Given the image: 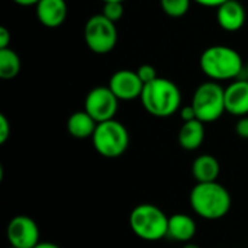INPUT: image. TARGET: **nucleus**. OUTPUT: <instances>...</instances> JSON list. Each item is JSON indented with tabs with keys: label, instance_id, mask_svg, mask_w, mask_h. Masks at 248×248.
Segmentation results:
<instances>
[{
	"label": "nucleus",
	"instance_id": "obj_6",
	"mask_svg": "<svg viewBox=\"0 0 248 248\" xmlns=\"http://www.w3.org/2000/svg\"><path fill=\"white\" fill-rule=\"evenodd\" d=\"M196 118L203 124L218 121L225 110V89L218 81H205L193 93L192 103Z\"/></svg>",
	"mask_w": 248,
	"mask_h": 248
},
{
	"label": "nucleus",
	"instance_id": "obj_32",
	"mask_svg": "<svg viewBox=\"0 0 248 248\" xmlns=\"http://www.w3.org/2000/svg\"><path fill=\"white\" fill-rule=\"evenodd\" d=\"M7 248H16V247H12V246H9V247H7Z\"/></svg>",
	"mask_w": 248,
	"mask_h": 248
},
{
	"label": "nucleus",
	"instance_id": "obj_8",
	"mask_svg": "<svg viewBox=\"0 0 248 248\" xmlns=\"http://www.w3.org/2000/svg\"><path fill=\"white\" fill-rule=\"evenodd\" d=\"M119 99L109 86H97L92 89L84 99V110L97 122L115 119L119 109Z\"/></svg>",
	"mask_w": 248,
	"mask_h": 248
},
{
	"label": "nucleus",
	"instance_id": "obj_5",
	"mask_svg": "<svg viewBox=\"0 0 248 248\" xmlns=\"http://www.w3.org/2000/svg\"><path fill=\"white\" fill-rule=\"evenodd\" d=\"M92 142L102 157L118 158L124 155L129 147V132L126 126L116 119L105 121L97 124Z\"/></svg>",
	"mask_w": 248,
	"mask_h": 248
},
{
	"label": "nucleus",
	"instance_id": "obj_2",
	"mask_svg": "<svg viewBox=\"0 0 248 248\" xmlns=\"http://www.w3.org/2000/svg\"><path fill=\"white\" fill-rule=\"evenodd\" d=\"M199 67L212 81L237 80L246 70L240 52L228 45L208 46L199 58Z\"/></svg>",
	"mask_w": 248,
	"mask_h": 248
},
{
	"label": "nucleus",
	"instance_id": "obj_22",
	"mask_svg": "<svg viewBox=\"0 0 248 248\" xmlns=\"http://www.w3.org/2000/svg\"><path fill=\"white\" fill-rule=\"evenodd\" d=\"M10 132H12V129H10V122H9V119L6 118V115H0V144H4L7 140H9V137H10Z\"/></svg>",
	"mask_w": 248,
	"mask_h": 248
},
{
	"label": "nucleus",
	"instance_id": "obj_12",
	"mask_svg": "<svg viewBox=\"0 0 248 248\" xmlns=\"http://www.w3.org/2000/svg\"><path fill=\"white\" fill-rule=\"evenodd\" d=\"M35 12L42 26L54 29L64 23L67 19L68 7L65 0H41L35 6Z\"/></svg>",
	"mask_w": 248,
	"mask_h": 248
},
{
	"label": "nucleus",
	"instance_id": "obj_13",
	"mask_svg": "<svg viewBox=\"0 0 248 248\" xmlns=\"http://www.w3.org/2000/svg\"><path fill=\"white\" fill-rule=\"evenodd\" d=\"M225 110L234 116L248 115V80H234L225 87Z\"/></svg>",
	"mask_w": 248,
	"mask_h": 248
},
{
	"label": "nucleus",
	"instance_id": "obj_17",
	"mask_svg": "<svg viewBox=\"0 0 248 248\" xmlns=\"http://www.w3.org/2000/svg\"><path fill=\"white\" fill-rule=\"evenodd\" d=\"M96 126L97 122L86 110H77L71 113L67 119V131L73 138L77 140L92 138L96 131Z\"/></svg>",
	"mask_w": 248,
	"mask_h": 248
},
{
	"label": "nucleus",
	"instance_id": "obj_16",
	"mask_svg": "<svg viewBox=\"0 0 248 248\" xmlns=\"http://www.w3.org/2000/svg\"><path fill=\"white\" fill-rule=\"evenodd\" d=\"M177 138L180 147L186 151H195L201 148L205 140V124L199 119L183 122Z\"/></svg>",
	"mask_w": 248,
	"mask_h": 248
},
{
	"label": "nucleus",
	"instance_id": "obj_1",
	"mask_svg": "<svg viewBox=\"0 0 248 248\" xmlns=\"http://www.w3.org/2000/svg\"><path fill=\"white\" fill-rule=\"evenodd\" d=\"M189 202L193 212L206 221L224 218L232 206L231 193L218 182L196 183L189 195Z\"/></svg>",
	"mask_w": 248,
	"mask_h": 248
},
{
	"label": "nucleus",
	"instance_id": "obj_15",
	"mask_svg": "<svg viewBox=\"0 0 248 248\" xmlns=\"http://www.w3.org/2000/svg\"><path fill=\"white\" fill-rule=\"evenodd\" d=\"M221 173L219 161L211 154H201L193 160L192 164V176L196 183H209L218 182Z\"/></svg>",
	"mask_w": 248,
	"mask_h": 248
},
{
	"label": "nucleus",
	"instance_id": "obj_18",
	"mask_svg": "<svg viewBox=\"0 0 248 248\" xmlns=\"http://www.w3.org/2000/svg\"><path fill=\"white\" fill-rule=\"evenodd\" d=\"M20 58L12 48L0 49V78L12 80L20 71Z\"/></svg>",
	"mask_w": 248,
	"mask_h": 248
},
{
	"label": "nucleus",
	"instance_id": "obj_25",
	"mask_svg": "<svg viewBox=\"0 0 248 248\" xmlns=\"http://www.w3.org/2000/svg\"><path fill=\"white\" fill-rule=\"evenodd\" d=\"M180 116H182V121H183V122H189V121L198 119V118H196V113H195V109H193V106H192V105L182 108V110H180Z\"/></svg>",
	"mask_w": 248,
	"mask_h": 248
},
{
	"label": "nucleus",
	"instance_id": "obj_29",
	"mask_svg": "<svg viewBox=\"0 0 248 248\" xmlns=\"http://www.w3.org/2000/svg\"><path fill=\"white\" fill-rule=\"evenodd\" d=\"M182 248H201L199 246H196V244H193V243H186V244H183V247Z\"/></svg>",
	"mask_w": 248,
	"mask_h": 248
},
{
	"label": "nucleus",
	"instance_id": "obj_4",
	"mask_svg": "<svg viewBox=\"0 0 248 248\" xmlns=\"http://www.w3.org/2000/svg\"><path fill=\"white\" fill-rule=\"evenodd\" d=\"M129 227L142 241L155 243L167 238L169 217L153 203H140L129 214Z\"/></svg>",
	"mask_w": 248,
	"mask_h": 248
},
{
	"label": "nucleus",
	"instance_id": "obj_9",
	"mask_svg": "<svg viewBox=\"0 0 248 248\" xmlns=\"http://www.w3.org/2000/svg\"><path fill=\"white\" fill-rule=\"evenodd\" d=\"M6 238L12 247L33 248L41 241L39 227L31 217L16 215L6 227Z\"/></svg>",
	"mask_w": 248,
	"mask_h": 248
},
{
	"label": "nucleus",
	"instance_id": "obj_27",
	"mask_svg": "<svg viewBox=\"0 0 248 248\" xmlns=\"http://www.w3.org/2000/svg\"><path fill=\"white\" fill-rule=\"evenodd\" d=\"M13 3L19 4V6H25V7H29V6H36L41 0H12Z\"/></svg>",
	"mask_w": 248,
	"mask_h": 248
},
{
	"label": "nucleus",
	"instance_id": "obj_20",
	"mask_svg": "<svg viewBox=\"0 0 248 248\" xmlns=\"http://www.w3.org/2000/svg\"><path fill=\"white\" fill-rule=\"evenodd\" d=\"M102 15L112 22L121 20L124 16V1H106L102 7Z\"/></svg>",
	"mask_w": 248,
	"mask_h": 248
},
{
	"label": "nucleus",
	"instance_id": "obj_10",
	"mask_svg": "<svg viewBox=\"0 0 248 248\" xmlns=\"http://www.w3.org/2000/svg\"><path fill=\"white\" fill-rule=\"evenodd\" d=\"M109 89L119 100L140 99L144 90V83L134 70H119L112 74L109 80Z\"/></svg>",
	"mask_w": 248,
	"mask_h": 248
},
{
	"label": "nucleus",
	"instance_id": "obj_3",
	"mask_svg": "<svg viewBox=\"0 0 248 248\" xmlns=\"http://www.w3.org/2000/svg\"><path fill=\"white\" fill-rule=\"evenodd\" d=\"M140 99L144 109L155 118H169L174 115L182 105V93L177 84L163 77H157L144 84Z\"/></svg>",
	"mask_w": 248,
	"mask_h": 248
},
{
	"label": "nucleus",
	"instance_id": "obj_21",
	"mask_svg": "<svg viewBox=\"0 0 248 248\" xmlns=\"http://www.w3.org/2000/svg\"><path fill=\"white\" fill-rule=\"evenodd\" d=\"M135 71H137L138 77L141 78V81L144 84H147V83H150V81H153V80H155L158 77L155 68L151 64H141Z\"/></svg>",
	"mask_w": 248,
	"mask_h": 248
},
{
	"label": "nucleus",
	"instance_id": "obj_24",
	"mask_svg": "<svg viewBox=\"0 0 248 248\" xmlns=\"http://www.w3.org/2000/svg\"><path fill=\"white\" fill-rule=\"evenodd\" d=\"M10 41H12V36H10L9 29L4 28V26H1V28H0V49L9 48Z\"/></svg>",
	"mask_w": 248,
	"mask_h": 248
},
{
	"label": "nucleus",
	"instance_id": "obj_23",
	"mask_svg": "<svg viewBox=\"0 0 248 248\" xmlns=\"http://www.w3.org/2000/svg\"><path fill=\"white\" fill-rule=\"evenodd\" d=\"M235 132L240 138L248 140V116H241L235 124Z\"/></svg>",
	"mask_w": 248,
	"mask_h": 248
},
{
	"label": "nucleus",
	"instance_id": "obj_31",
	"mask_svg": "<svg viewBox=\"0 0 248 248\" xmlns=\"http://www.w3.org/2000/svg\"><path fill=\"white\" fill-rule=\"evenodd\" d=\"M103 3H106V1H125V0H102Z\"/></svg>",
	"mask_w": 248,
	"mask_h": 248
},
{
	"label": "nucleus",
	"instance_id": "obj_28",
	"mask_svg": "<svg viewBox=\"0 0 248 248\" xmlns=\"http://www.w3.org/2000/svg\"><path fill=\"white\" fill-rule=\"evenodd\" d=\"M33 248H61L55 243H49V241H39Z\"/></svg>",
	"mask_w": 248,
	"mask_h": 248
},
{
	"label": "nucleus",
	"instance_id": "obj_14",
	"mask_svg": "<svg viewBox=\"0 0 248 248\" xmlns=\"http://www.w3.org/2000/svg\"><path fill=\"white\" fill-rule=\"evenodd\" d=\"M198 232L196 222L192 217L186 214H174L169 217V228H167V238L176 243H192Z\"/></svg>",
	"mask_w": 248,
	"mask_h": 248
},
{
	"label": "nucleus",
	"instance_id": "obj_26",
	"mask_svg": "<svg viewBox=\"0 0 248 248\" xmlns=\"http://www.w3.org/2000/svg\"><path fill=\"white\" fill-rule=\"evenodd\" d=\"M193 1H196L198 4H201L203 7H215L217 9L228 0H193Z\"/></svg>",
	"mask_w": 248,
	"mask_h": 248
},
{
	"label": "nucleus",
	"instance_id": "obj_30",
	"mask_svg": "<svg viewBox=\"0 0 248 248\" xmlns=\"http://www.w3.org/2000/svg\"><path fill=\"white\" fill-rule=\"evenodd\" d=\"M244 71H246V76H247V80H248V60H247V64H246V70H244Z\"/></svg>",
	"mask_w": 248,
	"mask_h": 248
},
{
	"label": "nucleus",
	"instance_id": "obj_19",
	"mask_svg": "<svg viewBox=\"0 0 248 248\" xmlns=\"http://www.w3.org/2000/svg\"><path fill=\"white\" fill-rule=\"evenodd\" d=\"M193 0H160V6L163 12L170 17H182L185 16Z\"/></svg>",
	"mask_w": 248,
	"mask_h": 248
},
{
	"label": "nucleus",
	"instance_id": "obj_11",
	"mask_svg": "<svg viewBox=\"0 0 248 248\" xmlns=\"http://www.w3.org/2000/svg\"><path fill=\"white\" fill-rule=\"evenodd\" d=\"M247 20V12L241 1L228 0L219 7H217V22L219 28L227 32L240 31Z\"/></svg>",
	"mask_w": 248,
	"mask_h": 248
},
{
	"label": "nucleus",
	"instance_id": "obj_7",
	"mask_svg": "<svg viewBox=\"0 0 248 248\" xmlns=\"http://www.w3.org/2000/svg\"><path fill=\"white\" fill-rule=\"evenodd\" d=\"M84 42L92 52L99 55L113 51L118 44L116 23L102 13L93 15L84 25Z\"/></svg>",
	"mask_w": 248,
	"mask_h": 248
}]
</instances>
